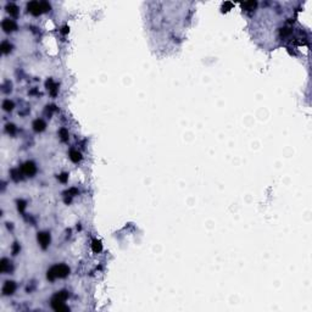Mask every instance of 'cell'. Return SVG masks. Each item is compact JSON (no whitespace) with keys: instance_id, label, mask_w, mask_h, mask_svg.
<instances>
[{"instance_id":"obj_1","label":"cell","mask_w":312,"mask_h":312,"mask_svg":"<svg viewBox=\"0 0 312 312\" xmlns=\"http://www.w3.org/2000/svg\"><path fill=\"white\" fill-rule=\"evenodd\" d=\"M70 274V267L65 263H60V264H55L48 271L47 273V278L49 281H54L56 278H65Z\"/></svg>"},{"instance_id":"obj_2","label":"cell","mask_w":312,"mask_h":312,"mask_svg":"<svg viewBox=\"0 0 312 312\" xmlns=\"http://www.w3.org/2000/svg\"><path fill=\"white\" fill-rule=\"evenodd\" d=\"M27 10L28 12H31L33 16H39L41 14H44V10H43V4L41 2H31L27 4Z\"/></svg>"},{"instance_id":"obj_3","label":"cell","mask_w":312,"mask_h":312,"mask_svg":"<svg viewBox=\"0 0 312 312\" xmlns=\"http://www.w3.org/2000/svg\"><path fill=\"white\" fill-rule=\"evenodd\" d=\"M37 239H38V243L40 244V246L43 249H47L50 244V234L47 233V232H40L38 233L37 235Z\"/></svg>"},{"instance_id":"obj_4","label":"cell","mask_w":312,"mask_h":312,"mask_svg":"<svg viewBox=\"0 0 312 312\" xmlns=\"http://www.w3.org/2000/svg\"><path fill=\"white\" fill-rule=\"evenodd\" d=\"M21 171H22V173H25L26 176L32 177V176H34V174H35V172H37V167H35L34 162H32V161H27V162H25V163H23V166H22Z\"/></svg>"},{"instance_id":"obj_5","label":"cell","mask_w":312,"mask_h":312,"mask_svg":"<svg viewBox=\"0 0 312 312\" xmlns=\"http://www.w3.org/2000/svg\"><path fill=\"white\" fill-rule=\"evenodd\" d=\"M2 27H3V29H4L6 33H10V32H14V31H16V29H17V25H16V22H15L14 20H9V18H6V20H4V21H3Z\"/></svg>"},{"instance_id":"obj_6","label":"cell","mask_w":312,"mask_h":312,"mask_svg":"<svg viewBox=\"0 0 312 312\" xmlns=\"http://www.w3.org/2000/svg\"><path fill=\"white\" fill-rule=\"evenodd\" d=\"M15 290H16V284H15V282H12V281L5 282V284H4V287H3V293H4V295H12V294L15 293Z\"/></svg>"},{"instance_id":"obj_7","label":"cell","mask_w":312,"mask_h":312,"mask_svg":"<svg viewBox=\"0 0 312 312\" xmlns=\"http://www.w3.org/2000/svg\"><path fill=\"white\" fill-rule=\"evenodd\" d=\"M67 297H68V294H67V291H65V290H61V291L56 293V294L53 296V299H51V304L65 302V301L67 300Z\"/></svg>"},{"instance_id":"obj_8","label":"cell","mask_w":312,"mask_h":312,"mask_svg":"<svg viewBox=\"0 0 312 312\" xmlns=\"http://www.w3.org/2000/svg\"><path fill=\"white\" fill-rule=\"evenodd\" d=\"M12 270V266H11V262H9L8 258H2L0 261V271L3 273H8Z\"/></svg>"},{"instance_id":"obj_9","label":"cell","mask_w":312,"mask_h":312,"mask_svg":"<svg viewBox=\"0 0 312 312\" xmlns=\"http://www.w3.org/2000/svg\"><path fill=\"white\" fill-rule=\"evenodd\" d=\"M45 127H47L45 122H44L43 120H40V118H38V120H35V121L33 122V129H34L35 132H38V133L43 132L44 129H45Z\"/></svg>"},{"instance_id":"obj_10","label":"cell","mask_w":312,"mask_h":312,"mask_svg":"<svg viewBox=\"0 0 312 312\" xmlns=\"http://www.w3.org/2000/svg\"><path fill=\"white\" fill-rule=\"evenodd\" d=\"M70 159H71V161H72V162L78 163V162L82 160V154H80L78 150L72 149V150L70 151Z\"/></svg>"},{"instance_id":"obj_11","label":"cell","mask_w":312,"mask_h":312,"mask_svg":"<svg viewBox=\"0 0 312 312\" xmlns=\"http://www.w3.org/2000/svg\"><path fill=\"white\" fill-rule=\"evenodd\" d=\"M51 307L57 311V312H62V311H68L70 308L65 305V302H57V304H51Z\"/></svg>"},{"instance_id":"obj_12","label":"cell","mask_w":312,"mask_h":312,"mask_svg":"<svg viewBox=\"0 0 312 312\" xmlns=\"http://www.w3.org/2000/svg\"><path fill=\"white\" fill-rule=\"evenodd\" d=\"M6 10H8V12L11 15V16H17L18 15V8L15 5V4H8L6 5Z\"/></svg>"},{"instance_id":"obj_13","label":"cell","mask_w":312,"mask_h":312,"mask_svg":"<svg viewBox=\"0 0 312 312\" xmlns=\"http://www.w3.org/2000/svg\"><path fill=\"white\" fill-rule=\"evenodd\" d=\"M243 9L248 10V11H251V10H255L256 6H257V3L256 2H246V3H243L241 4Z\"/></svg>"},{"instance_id":"obj_14","label":"cell","mask_w":312,"mask_h":312,"mask_svg":"<svg viewBox=\"0 0 312 312\" xmlns=\"http://www.w3.org/2000/svg\"><path fill=\"white\" fill-rule=\"evenodd\" d=\"M92 249H93V251L94 252H100L101 250H103V245H101V243L99 241V240H93V243H92Z\"/></svg>"},{"instance_id":"obj_15","label":"cell","mask_w":312,"mask_h":312,"mask_svg":"<svg viewBox=\"0 0 312 312\" xmlns=\"http://www.w3.org/2000/svg\"><path fill=\"white\" fill-rule=\"evenodd\" d=\"M11 49H12V45H11L9 41H3V43H2V51H3L4 54H9V53L11 51Z\"/></svg>"},{"instance_id":"obj_16","label":"cell","mask_w":312,"mask_h":312,"mask_svg":"<svg viewBox=\"0 0 312 312\" xmlns=\"http://www.w3.org/2000/svg\"><path fill=\"white\" fill-rule=\"evenodd\" d=\"M14 107H15V104H14V101H11V100H5V101L3 103V109H4L5 111H12Z\"/></svg>"},{"instance_id":"obj_17","label":"cell","mask_w":312,"mask_h":312,"mask_svg":"<svg viewBox=\"0 0 312 312\" xmlns=\"http://www.w3.org/2000/svg\"><path fill=\"white\" fill-rule=\"evenodd\" d=\"M11 178L15 182H18L21 179V172L20 169H11Z\"/></svg>"},{"instance_id":"obj_18","label":"cell","mask_w":312,"mask_h":312,"mask_svg":"<svg viewBox=\"0 0 312 312\" xmlns=\"http://www.w3.org/2000/svg\"><path fill=\"white\" fill-rule=\"evenodd\" d=\"M59 134H60L62 142H67L68 140V132H67L66 128H61L60 132H59Z\"/></svg>"},{"instance_id":"obj_19","label":"cell","mask_w":312,"mask_h":312,"mask_svg":"<svg viewBox=\"0 0 312 312\" xmlns=\"http://www.w3.org/2000/svg\"><path fill=\"white\" fill-rule=\"evenodd\" d=\"M6 132L9 133V134L14 136L15 133H16V127H15V124H12V123H8V124H6Z\"/></svg>"},{"instance_id":"obj_20","label":"cell","mask_w":312,"mask_h":312,"mask_svg":"<svg viewBox=\"0 0 312 312\" xmlns=\"http://www.w3.org/2000/svg\"><path fill=\"white\" fill-rule=\"evenodd\" d=\"M57 179H59L61 183H66L67 179H68V174H67V173H61L60 176H57Z\"/></svg>"},{"instance_id":"obj_21","label":"cell","mask_w":312,"mask_h":312,"mask_svg":"<svg viewBox=\"0 0 312 312\" xmlns=\"http://www.w3.org/2000/svg\"><path fill=\"white\" fill-rule=\"evenodd\" d=\"M20 250H21L20 244L18 243H14V245H12V255H17L20 252Z\"/></svg>"},{"instance_id":"obj_22","label":"cell","mask_w":312,"mask_h":312,"mask_svg":"<svg viewBox=\"0 0 312 312\" xmlns=\"http://www.w3.org/2000/svg\"><path fill=\"white\" fill-rule=\"evenodd\" d=\"M25 207H26V202H25L23 200H18V201H17V209H18V211L23 212Z\"/></svg>"},{"instance_id":"obj_23","label":"cell","mask_w":312,"mask_h":312,"mask_svg":"<svg viewBox=\"0 0 312 312\" xmlns=\"http://www.w3.org/2000/svg\"><path fill=\"white\" fill-rule=\"evenodd\" d=\"M70 195V196H73V195H77L78 194V190L76 189V188H71L70 190H67V192H65V195Z\"/></svg>"},{"instance_id":"obj_24","label":"cell","mask_w":312,"mask_h":312,"mask_svg":"<svg viewBox=\"0 0 312 312\" xmlns=\"http://www.w3.org/2000/svg\"><path fill=\"white\" fill-rule=\"evenodd\" d=\"M41 4H43V10H44V12L50 11L51 6H50V4H49V3H47V2H41Z\"/></svg>"},{"instance_id":"obj_25","label":"cell","mask_w":312,"mask_h":312,"mask_svg":"<svg viewBox=\"0 0 312 312\" xmlns=\"http://www.w3.org/2000/svg\"><path fill=\"white\" fill-rule=\"evenodd\" d=\"M232 6H233V5H232L231 3H226V4L223 5V11H228V10H229Z\"/></svg>"},{"instance_id":"obj_26","label":"cell","mask_w":312,"mask_h":312,"mask_svg":"<svg viewBox=\"0 0 312 312\" xmlns=\"http://www.w3.org/2000/svg\"><path fill=\"white\" fill-rule=\"evenodd\" d=\"M68 31H70V28H68L67 26H65V27L62 28V31H61V32H62V34H67V33H68Z\"/></svg>"}]
</instances>
